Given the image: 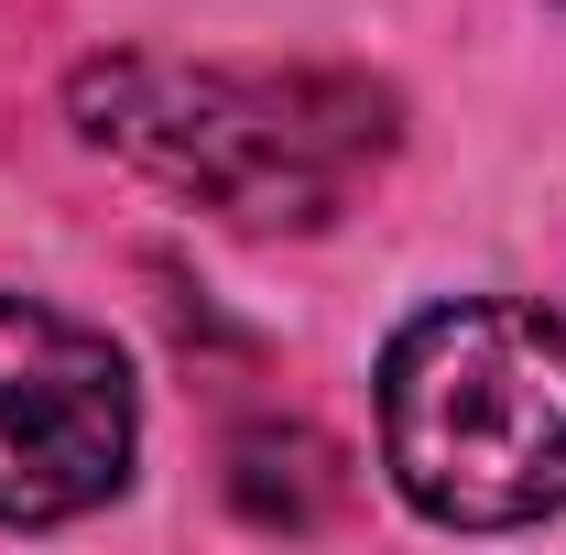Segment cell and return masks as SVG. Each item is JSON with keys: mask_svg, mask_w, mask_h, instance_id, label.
<instances>
[{"mask_svg": "<svg viewBox=\"0 0 566 555\" xmlns=\"http://www.w3.org/2000/svg\"><path fill=\"white\" fill-rule=\"evenodd\" d=\"M229 501L262 534H316L349 512V458L316 425H240L229 436Z\"/></svg>", "mask_w": 566, "mask_h": 555, "instance_id": "4", "label": "cell"}, {"mask_svg": "<svg viewBox=\"0 0 566 555\" xmlns=\"http://www.w3.org/2000/svg\"><path fill=\"white\" fill-rule=\"evenodd\" d=\"M132 359L33 294H0V523H66L132 480Z\"/></svg>", "mask_w": 566, "mask_h": 555, "instance_id": "3", "label": "cell"}, {"mask_svg": "<svg viewBox=\"0 0 566 555\" xmlns=\"http://www.w3.org/2000/svg\"><path fill=\"white\" fill-rule=\"evenodd\" d=\"M381 458L424 523L501 534L566 501V327L501 294L424 305L381 359Z\"/></svg>", "mask_w": 566, "mask_h": 555, "instance_id": "2", "label": "cell"}, {"mask_svg": "<svg viewBox=\"0 0 566 555\" xmlns=\"http://www.w3.org/2000/svg\"><path fill=\"white\" fill-rule=\"evenodd\" d=\"M76 132L132 175L197 197L229 229H327L392 153V98L338 66H175L98 55L76 76Z\"/></svg>", "mask_w": 566, "mask_h": 555, "instance_id": "1", "label": "cell"}]
</instances>
